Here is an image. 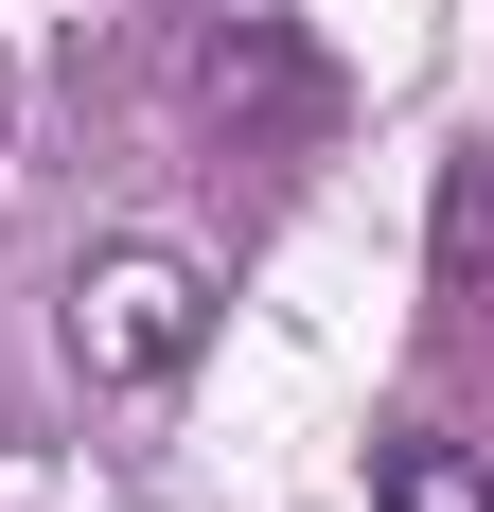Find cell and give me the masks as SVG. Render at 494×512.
<instances>
[{
  "label": "cell",
  "mask_w": 494,
  "mask_h": 512,
  "mask_svg": "<svg viewBox=\"0 0 494 512\" xmlns=\"http://www.w3.org/2000/svg\"><path fill=\"white\" fill-rule=\"evenodd\" d=\"M195 336H212V283L177 248H89L71 265V371H89L106 407H159L195 371Z\"/></svg>",
  "instance_id": "1"
},
{
  "label": "cell",
  "mask_w": 494,
  "mask_h": 512,
  "mask_svg": "<svg viewBox=\"0 0 494 512\" xmlns=\"http://www.w3.org/2000/svg\"><path fill=\"white\" fill-rule=\"evenodd\" d=\"M177 106H195L230 159L247 142H300V124H318V53H300L265 0H230V18H195V53H177Z\"/></svg>",
  "instance_id": "2"
},
{
  "label": "cell",
  "mask_w": 494,
  "mask_h": 512,
  "mask_svg": "<svg viewBox=\"0 0 494 512\" xmlns=\"http://www.w3.org/2000/svg\"><path fill=\"white\" fill-rule=\"evenodd\" d=\"M371 512H494V460L442 442V424H406V442H371Z\"/></svg>",
  "instance_id": "3"
},
{
  "label": "cell",
  "mask_w": 494,
  "mask_h": 512,
  "mask_svg": "<svg viewBox=\"0 0 494 512\" xmlns=\"http://www.w3.org/2000/svg\"><path fill=\"white\" fill-rule=\"evenodd\" d=\"M442 301H477V318H494V142H459V159H442Z\"/></svg>",
  "instance_id": "4"
}]
</instances>
